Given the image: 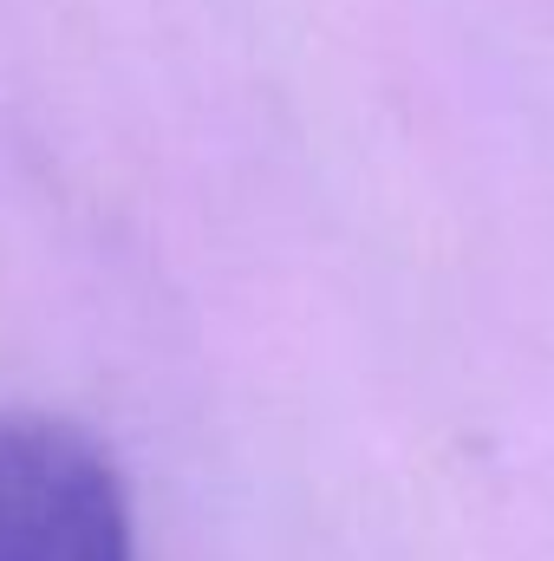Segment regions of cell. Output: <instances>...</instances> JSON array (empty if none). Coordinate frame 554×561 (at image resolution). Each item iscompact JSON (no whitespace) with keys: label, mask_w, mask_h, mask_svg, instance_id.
<instances>
[{"label":"cell","mask_w":554,"mask_h":561,"mask_svg":"<svg viewBox=\"0 0 554 561\" xmlns=\"http://www.w3.org/2000/svg\"><path fill=\"white\" fill-rule=\"evenodd\" d=\"M0 561H138L118 463L85 431L0 412Z\"/></svg>","instance_id":"1"}]
</instances>
